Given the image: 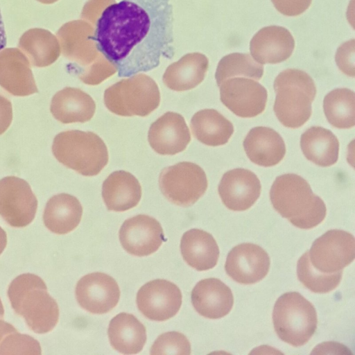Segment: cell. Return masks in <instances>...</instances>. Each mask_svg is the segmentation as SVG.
I'll return each mask as SVG.
<instances>
[{
    "label": "cell",
    "instance_id": "obj_1",
    "mask_svg": "<svg viewBox=\"0 0 355 355\" xmlns=\"http://www.w3.org/2000/svg\"><path fill=\"white\" fill-rule=\"evenodd\" d=\"M92 39L119 77L150 71L175 53L171 0L112 3L96 19Z\"/></svg>",
    "mask_w": 355,
    "mask_h": 355
},
{
    "label": "cell",
    "instance_id": "obj_2",
    "mask_svg": "<svg viewBox=\"0 0 355 355\" xmlns=\"http://www.w3.org/2000/svg\"><path fill=\"white\" fill-rule=\"evenodd\" d=\"M92 24L84 19L73 20L63 24L57 32L62 55L73 62L71 69L84 83L96 85L116 72L97 49L92 39Z\"/></svg>",
    "mask_w": 355,
    "mask_h": 355
},
{
    "label": "cell",
    "instance_id": "obj_3",
    "mask_svg": "<svg viewBox=\"0 0 355 355\" xmlns=\"http://www.w3.org/2000/svg\"><path fill=\"white\" fill-rule=\"evenodd\" d=\"M270 198L274 209L297 227L313 228L325 218L324 202L298 175L278 176L271 187Z\"/></svg>",
    "mask_w": 355,
    "mask_h": 355
},
{
    "label": "cell",
    "instance_id": "obj_4",
    "mask_svg": "<svg viewBox=\"0 0 355 355\" xmlns=\"http://www.w3.org/2000/svg\"><path fill=\"white\" fill-rule=\"evenodd\" d=\"M8 296L15 313L24 317L34 332L45 334L57 324L58 304L37 275L25 273L15 278L9 285Z\"/></svg>",
    "mask_w": 355,
    "mask_h": 355
},
{
    "label": "cell",
    "instance_id": "obj_5",
    "mask_svg": "<svg viewBox=\"0 0 355 355\" xmlns=\"http://www.w3.org/2000/svg\"><path fill=\"white\" fill-rule=\"evenodd\" d=\"M274 89L273 110L279 122L291 128L304 125L311 115V103L316 94L312 78L304 71L288 69L277 75Z\"/></svg>",
    "mask_w": 355,
    "mask_h": 355
},
{
    "label": "cell",
    "instance_id": "obj_6",
    "mask_svg": "<svg viewBox=\"0 0 355 355\" xmlns=\"http://www.w3.org/2000/svg\"><path fill=\"white\" fill-rule=\"evenodd\" d=\"M52 152L62 164L85 176L98 174L109 159L107 146L98 135L78 130L58 134Z\"/></svg>",
    "mask_w": 355,
    "mask_h": 355
},
{
    "label": "cell",
    "instance_id": "obj_7",
    "mask_svg": "<svg viewBox=\"0 0 355 355\" xmlns=\"http://www.w3.org/2000/svg\"><path fill=\"white\" fill-rule=\"evenodd\" d=\"M272 320L279 338L295 347L306 344L318 324L315 307L297 292L286 293L277 299Z\"/></svg>",
    "mask_w": 355,
    "mask_h": 355
},
{
    "label": "cell",
    "instance_id": "obj_8",
    "mask_svg": "<svg viewBox=\"0 0 355 355\" xmlns=\"http://www.w3.org/2000/svg\"><path fill=\"white\" fill-rule=\"evenodd\" d=\"M104 103L112 113L122 116H146L157 108L160 92L150 76L139 73L107 88Z\"/></svg>",
    "mask_w": 355,
    "mask_h": 355
},
{
    "label": "cell",
    "instance_id": "obj_9",
    "mask_svg": "<svg viewBox=\"0 0 355 355\" xmlns=\"http://www.w3.org/2000/svg\"><path fill=\"white\" fill-rule=\"evenodd\" d=\"M162 194L172 203L188 207L202 196L207 189L203 169L196 164L182 162L164 168L159 177Z\"/></svg>",
    "mask_w": 355,
    "mask_h": 355
},
{
    "label": "cell",
    "instance_id": "obj_10",
    "mask_svg": "<svg viewBox=\"0 0 355 355\" xmlns=\"http://www.w3.org/2000/svg\"><path fill=\"white\" fill-rule=\"evenodd\" d=\"M308 252L309 261L317 270L335 273L354 259L355 239L347 232L331 230L318 238Z\"/></svg>",
    "mask_w": 355,
    "mask_h": 355
},
{
    "label": "cell",
    "instance_id": "obj_11",
    "mask_svg": "<svg viewBox=\"0 0 355 355\" xmlns=\"http://www.w3.org/2000/svg\"><path fill=\"white\" fill-rule=\"evenodd\" d=\"M37 207V198L26 180L15 176L0 180V215L10 226L29 225Z\"/></svg>",
    "mask_w": 355,
    "mask_h": 355
},
{
    "label": "cell",
    "instance_id": "obj_12",
    "mask_svg": "<svg viewBox=\"0 0 355 355\" xmlns=\"http://www.w3.org/2000/svg\"><path fill=\"white\" fill-rule=\"evenodd\" d=\"M219 87L221 102L236 115L251 118L264 111L267 91L258 82L245 77H234L224 80Z\"/></svg>",
    "mask_w": 355,
    "mask_h": 355
},
{
    "label": "cell",
    "instance_id": "obj_13",
    "mask_svg": "<svg viewBox=\"0 0 355 355\" xmlns=\"http://www.w3.org/2000/svg\"><path fill=\"white\" fill-rule=\"evenodd\" d=\"M137 304L147 318L164 321L178 312L182 304V293L175 284L166 279H154L139 288Z\"/></svg>",
    "mask_w": 355,
    "mask_h": 355
},
{
    "label": "cell",
    "instance_id": "obj_14",
    "mask_svg": "<svg viewBox=\"0 0 355 355\" xmlns=\"http://www.w3.org/2000/svg\"><path fill=\"white\" fill-rule=\"evenodd\" d=\"M76 297L79 305L95 314L110 311L117 304L120 290L116 282L103 272L83 276L77 283Z\"/></svg>",
    "mask_w": 355,
    "mask_h": 355
},
{
    "label": "cell",
    "instance_id": "obj_15",
    "mask_svg": "<svg viewBox=\"0 0 355 355\" xmlns=\"http://www.w3.org/2000/svg\"><path fill=\"white\" fill-rule=\"evenodd\" d=\"M270 257L259 245L241 243L234 247L228 253L225 269L235 282L252 284L261 281L268 274Z\"/></svg>",
    "mask_w": 355,
    "mask_h": 355
},
{
    "label": "cell",
    "instance_id": "obj_16",
    "mask_svg": "<svg viewBox=\"0 0 355 355\" xmlns=\"http://www.w3.org/2000/svg\"><path fill=\"white\" fill-rule=\"evenodd\" d=\"M119 240L129 254L143 257L156 252L164 240L163 230L154 218L139 214L125 220L119 230Z\"/></svg>",
    "mask_w": 355,
    "mask_h": 355
},
{
    "label": "cell",
    "instance_id": "obj_17",
    "mask_svg": "<svg viewBox=\"0 0 355 355\" xmlns=\"http://www.w3.org/2000/svg\"><path fill=\"white\" fill-rule=\"evenodd\" d=\"M261 190L257 176L245 168L226 172L218 188L223 203L232 211H244L251 207L259 198Z\"/></svg>",
    "mask_w": 355,
    "mask_h": 355
},
{
    "label": "cell",
    "instance_id": "obj_18",
    "mask_svg": "<svg viewBox=\"0 0 355 355\" xmlns=\"http://www.w3.org/2000/svg\"><path fill=\"white\" fill-rule=\"evenodd\" d=\"M148 139L151 148L160 155H175L183 151L191 141L184 117L168 112L150 126Z\"/></svg>",
    "mask_w": 355,
    "mask_h": 355
},
{
    "label": "cell",
    "instance_id": "obj_19",
    "mask_svg": "<svg viewBox=\"0 0 355 355\" xmlns=\"http://www.w3.org/2000/svg\"><path fill=\"white\" fill-rule=\"evenodd\" d=\"M0 86L16 96L38 92L30 61L19 49L6 48L0 51Z\"/></svg>",
    "mask_w": 355,
    "mask_h": 355
},
{
    "label": "cell",
    "instance_id": "obj_20",
    "mask_svg": "<svg viewBox=\"0 0 355 355\" xmlns=\"http://www.w3.org/2000/svg\"><path fill=\"white\" fill-rule=\"evenodd\" d=\"M295 40L284 27L269 26L259 30L252 38L250 50L253 59L259 64H277L292 55Z\"/></svg>",
    "mask_w": 355,
    "mask_h": 355
},
{
    "label": "cell",
    "instance_id": "obj_21",
    "mask_svg": "<svg viewBox=\"0 0 355 355\" xmlns=\"http://www.w3.org/2000/svg\"><path fill=\"white\" fill-rule=\"evenodd\" d=\"M191 297L196 311L210 319L225 316L234 304L231 289L222 281L214 277L198 282L193 288Z\"/></svg>",
    "mask_w": 355,
    "mask_h": 355
},
{
    "label": "cell",
    "instance_id": "obj_22",
    "mask_svg": "<svg viewBox=\"0 0 355 355\" xmlns=\"http://www.w3.org/2000/svg\"><path fill=\"white\" fill-rule=\"evenodd\" d=\"M243 148L252 162L266 167L277 164L286 154V146L280 135L263 126L253 128L248 132Z\"/></svg>",
    "mask_w": 355,
    "mask_h": 355
},
{
    "label": "cell",
    "instance_id": "obj_23",
    "mask_svg": "<svg viewBox=\"0 0 355 355\" xmlns=\"http://www.w3.org/2000/svg\"><path fill=\"white\" fill-rule=\"evenodd\" d=\"M50 110L54 118L62 123H85L93 117L96 104L83 90L67 87L53 96Z\"/></svg>",
    "mask_w": 355,
    "mask_h": 355
},
{
    "label": "cell",
    "instance_id": "obj_24",
    "mask_svg": "<svg viewBox=\"0 0 355 355\" xmlns=\"http://www.w3.org/2000/svg\"><path fill=\"white\" fill-rule=\"evenodd\" d=\"M102 196L108 210L124 211L138 205L141 197V187L130 173L116 171L103 182Z\"/></svg>",
    "mask_w": 355,
    "mask_h": 355
},
{
    "label": "cell",
    "instance_id": "obj_25",
    "mask_svg": "<svg viewBox=\"0 0 355 355\" xmlns=\"http://www.w3.org/2000/svg\"><path fill=\"white\" fill-rule=\"evenodd\" d=\"M209 60L202 53L194 52L183 55L166 69L162 80L170 89L183 92L202 82L208 70Z\"/></svg>",
    "mask_w": 355,
    "mask_h": 355
},
{
    "label": "cell",
    "instance_id": "obj_26",
    "mask_svg": "<svg viewBox=\"0 0 355 355\" xmlns=\"http://www.w3.org/2000/svg\"><path fill=\"white\" fill-rule=\"evenodd\" d=\"M180 249L187 263L199 271L213 268L219 257V248L214 238L199 229L189 230L183 234Z\"/></svg>",
    "mask_w": 355,
    "mask_h": 355
},
{
    "label": "cell",
    "instance_id": "obj_27",
    "mask_svg": "<svg viewBox=\"0 0 355 355\" xmlns=\"http://www.w3.org/2000/svg\"><path fill=\"white\" fill-rule=\"evenodd\" d=\"M107 334L112 347L123 354L140 352L146 341L144 325L127 313L117 314L110 320Z\"/></svg>",
    "mask_w": 355,
    "mask_h": 355
},
{
    "label": "cell",
    "instance_id": "obj_28",
    "mask_svg": "<svg viewBox=\"0 0 355 355\" xmlns=\"http://www.w3.org/2000/svg\"><path fill=\"white\" fill-rule=\"evenodd\" d=\"M83 207L79 200L68 193H60L47 202L43 214L45 226L52 232L64 234L80 223Z\"/></svg>",
    "mask_w": 355,
    "mask_h": 355
},
{
    "label": "cell",
    "instance_id": "obj_29",
    "mask_svg": "<svg viewBox=\"0 0 355 355\" xmlns=\"http://www.w3.org/2000/svg\"><path fill=\"white\" fill-rule=\"evenodd\" d=\"M19 49L32 65L44 67L52 64L61 52L59 41L48 30L34 28L26 31L19 38Z\"/></svg>",
    "mask_w": 355,
    "mask_h": 355
},
{
    "label": "cell",
    "instance_id": "obj_30",
    "mask_svg": "<svg viewBox=\"0 0 355 355\" xmlns=\"http://www.w3.org/2000/svg\"><path fill=\"white\" fill-rule=\"evenodd\" d=\"M300 146L305 157L318 166H329L338 160L339 141L331 131L322 127L307 129L301 136Z\"/></svg>",
    "mask_w": 355,
    "mask_h": 355
},
{
    "label": "cell",
    "instance_id": "obj_31",
    "mask_svg": "<svg viewBox=\"0 0 355 355\" xmlns=\"http://www.w3.org/2000/svg\"><path fill=\"white\" fill-rule=\"evenodd\" d=\"M190 125L194 137L209 146L225 144L234 132L233 124L214 109L197 112Z\"/></svg>",
    "mask_w": 355,
    "mask_h": 355
},
{
    "label": "cell",
    "instance_id": "obj_32",
    "mask_svg": "<svg viewBox=\"0 0 355 355\" xmlns=\"http://www.w3.org/2000/svg\"><path fill=\"white\" fill-rule=\"evenodd\" d=\"M323 109L329 123L337 128H350L355 125V94L347 88H338L327 94Z\"/></svg>",
    "mask_w": 355,
    "mask_h": 355
},
{
    "label": "cell",
    "instance_id": "obj_33",
    "mask_svg": "<svg viewBox=\"0 0 355 355\" xmlns=\"http://www.w3.org/2000/svg\"><path fill=\"white\" fill-rule=\"evenodd\" d=\"M263 74V64L256 62L250 54L233 53L224 56L219 61L215 78L219 87L228 78L243 76L258 80Z\"/></svg>",
    "mask_w": 355,
    "mask_h": 355
},
{
    "label": "cell",
    "instance_id": "obj_34",
    "mask_svg": "<svg viewBox=\"0 0 355 355\" xmlns=\"http://www.w3.org/2000/svg\"><path fill=\"white\" fill-rule=\"evenodd\" d=\"M297 275L300 282L312 292L325 293L338 286L343 270L331 274L317 270L309 261V252H306L297 261Z\"/></svg>",
    "mask_w": 355,
    "mask_h": 355
},
{
    "label": "cell",
    "instance_id": "obj_35",
    "mask_svg": "<svg viewBox=\"0 0 355 355\" xmlns=\"http://www.w3.org/2000/svg\"><path fill=\"white\" fill-rule=\"evenodd\" d=\"M41 353L37 340L20 334L14 326L0 319V354L40 355Z\"/></svg>",
    "mask_w": 355,
    "mask_h": 355
},
{
    "label": "cell",
    "instance_id": "obj_36",
    "mask_svg": "<svg viewBox=\"0 0 355 355\" xmlns=\"http://www.w3.org/2000/svg\"><path fill=\"white\" fill-rule=\"evenodd\" d=\"M191 354V345L187 337L178 331L166 332L159 335L150 349V354Z\"/></svg>",
    "mask_w": 355,
    "mask_h": 355
},
{
    "label": "cell",
    "instance_id": "obj_37",
    "mask_svg": "<svg viewBox=\"0 0 355 355\" xmlns=\"http://www.w3.org/2000/svg\"><path fill=\"white\" fill-rule=\"evenodd\" d=\"M336 62L340 71L346 75L354 77V40L343 43L338 49Z\"/></svg>",
    "mask_w": 355,
    "mask_h": 355
},
{
    "label": "cell",
    "instance_id": "obj_38",
    "mask_svg": "<svg viewBox=\"0 0 355 355\" xmlns=\"http://www.w3.org/2000/svg\"><path fill=\"white\" fill-rule=\"evenodd\" d=\"M275 8L281 14L288 16H298L311 6L312 0H271Z\"/></svg>",
    "mask_w": 355,
    "mask_h": 355
},
{
    "label": "cell",
    "instance_id": "obj_39",
    "mask_svg": "<svg viewBox=\"0 0 355 355\" xmlns=\"http://www.w3.org/2000/svg\"><path fill=\"white\" fill-rule=\"evenodd\" d=\"M114 2V0H89L83 9L81 17L90 23L95 24L94 18L99 17L96 13L97 10H99L100 8L105 9L106 7L104 6H107Z\"/></svg>",
    "mask_w": 355,
    "mask_h": 355
},
{
    "label": "cell",
    "instance_id": "obj_40",
    "mask_svg": "<svg viewBox=\"0 0 355 355\" xmlns=\"http://www.w3.org/2000/svg\"><path fill=\"white\" fill-rule=\"evenodd\" d=\"M12 120V108L11 102L0 94V135L9 128Z\"/></svg>",
    "mask_w": 355,
    "mask_h": 355
},
{
    "label": "cell",
    "instance_id": "obj_41",
    "mask_svg": "<svg viewBox=\"0 0 355 355\" xmlns=\"http://www.w3.org/2000/svg\"><path fill=\"white\" fill-rule=\"evenodd\" d=\"M6 35L0 11V51L6 45Z\"/></svg>",
    "mask_w": 355,
    "mask_h": 355
},
{
    "label": "cell",
    "instance_id": "obj_42",
    "mask_svg": "<svg viewBox=\"0 0 355 355\" xmlns=\"http://www.w3.org/2000/svg\"><path fill=\"white\" fill-rule=\"evenodd\" d=\"M7 244V235L6 232L0 227V254L3 252Z\"/></svg>",
    "mask_w": 355,
    "mask_h": 355
},
{
    "label": "cell",
    "instance_id": "obj_43",
    "mask_svg": "<svg viewBox=\"0 0 355 355\" xmlns=\"http://www.w3.org/2000/svg\"><path fill=\"white\" fill-rule=\"evenodd\" d=\"M37 1L44 4H51L55 3L58 0H37Z\"/></svg>",
    "mask_w": 355,
    "mask_h": 355
},
{
    "label": "cell",
    "instance_id": "obj_44",
    "mask_svg": "<svg viewBox=\"0 0 355 355\" xmlns=\"http://www.w3.org/2000/svg\"><path fill=\"white\" fill-rule=\"evenodd\" d=\"M3 315H4L3 306L1 299H0V319L3 318Z\"/></svg>",
    "mask_w": 355,
    "mask_h": 355
}]
</instances>
